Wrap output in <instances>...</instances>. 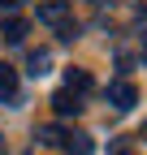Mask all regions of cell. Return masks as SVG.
<instances>
[{"instance_id": "10", "label": "cell", "mask_w": 147, "mask_h": 155, "mask_svg": "<svg viewBox=\"0 0 147 155\" xmlns=\"http://www.w3.org/2000/svg\"><path fill=\"white\" fill-rule=\"evenodd\" d=\"M0 155H9V147H5V142H0Z\"/></svg>"}, {"instance_id": "12", "label": "cell", "mask_w": 147, "mask_h": 155, "mask_svg": "<svg viewBox=\"0 0 147 155\" xmlns=\"http://www.w3.org/2000/svg\"><path fill=\"white\" fill-rule=\"evenodd\" d=\"M95 5H104V0H95Z\"/></svg>"}, {"instance_id": "3", "label": "cell", "mask_w": 147, "mask_h": 155, "mask_svg": "<svg viewBox=\"0 0 147 155\" xmlns=\"http://www.w3.org/2000/svg\"><path fill=\"white\" fill-rule=\"evenodd\" d=\"M108 104H113L117 112H130V108L138 104V91H134V82H113V86H108Z\"/></svg>"}, {"instance_id": "4", "label": "cell", "mask_w": 147, "mask_h": 155, "mask_svg": "<svg viewBox=\"0 0 147 155\" xmlns=\"http://www.w3.org/2000/svg\"><path fill=\"white\" fill-rule=\"evenodd\" d=\"M52 108H56V116H78L82 112V99L74 91H56V95H52Z\"/></svg>"}, {"instance_id": "5", "label": "cell", "mask_w": 147, "mask_h": 155, "mask_svg": "<svg viewBox=\"0 0 147 155\" xmlns=\"http://www.w3.org/2000/svg\"><path fill=\"white\" fill-rule=\"evenodd\" d=\"M26 30H30V22H26V17H5V22H0V35L9 39V43H22V39H26Z\"/></svg>"}, {"instance_id": "11", "label": "cell", "mask_w": 147, "mask_h": 155, "mask_svg": "<svg viewBox=\"0 0 147 155\" xmlns=\"http://www.w3.org/2000/svg\"><path fill=\"white\" fill-rule=\"evenodd\" d=\"M143 61H147V39H143Z\"/></svg>"}, {"instance_id": "8", "label": "cell", "mask_w": 147, "mask_h": 155, "mask_svg": "<svg viewBox=\"0 0 147 155\" xmlns=\"http://www.w3.org/2000/svg\"><path fill=\"white\" fill-rule=\"evenodd\" d=\"M48 69H52V52H30L26 56V73L30 78H43Z\"/></svg>"}, {"instance_id": "6", "label": "cell", "mask_w": 147, "mask_h": 155, "mask_svg": "<svg viewBox=\"0 0 147 155\" xmlns=\"http://www.w3.org/2000/svg\"><path fill=\"white\" fill-rule=\"evenodd\" d=\"M91 86H95V82H91V73H87V69H65V91H74V95H87Z\"/></svg>"}, {"instance_id": "2", "label": "cell", "mask_w": 147, "mask_h": 155, "mask_svg": "<svg viewBox=\"0 0 147 155\" xmlns=\"http://www.w3.org/2000/svg\"><path fill=\"white\" fill-rule=\"evenodd\" d=\"M39 22L43 26H52V30H65V26H74V13H69V0H48V5H39Z\"/></svg>"}, {"instance_id": "1", "label": "cell", "mask_w": 147, "mask_h": 155, "mask_svg": "<svg viewBox=\"0 0 147 155\" xmlns=\"http://www.w3.org/2000/svg\"><path fill=\"white\" fill-rule=\"evenodd\" d=\"M39 142H48V147H61L65 155H91V151H95L91 134H82V129H69V125H43V129H39Z\"/></svg>"}, {"instance_id": "9", "label": "cell", "mask_w": 147, "mask_h": 155, "mask_svg": "<svg viewBox=\"0 0 147 155\" xmlns=\"http://www.w3.org/2000/svg\"><path fill=\"white\" fill-rule=\"evenodd\" d=\"M13 5H17V0H0V9H13Z\"/></svg>"}, {"instance_id": "7", "label": "cell", "mask_w": 147, "mask_h": 155, "mask_svg": "<svg viewBox=\"0 0 147 155\" xmlns=\"http://www.w3.org/2000/svg\"><path fill=\"white\" fill-rule=\"evenodd\" d=\"M0 99L5 104L17 99V69H9V65H0Z\"/></svg>"}]
</instances>
